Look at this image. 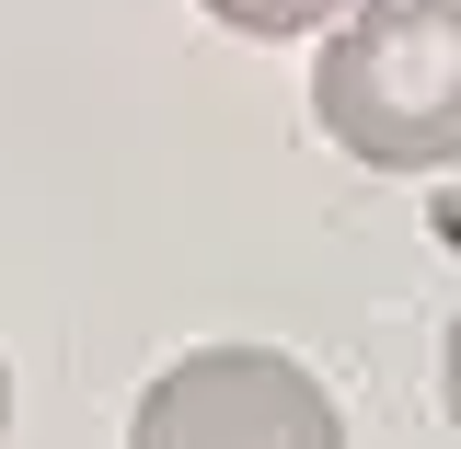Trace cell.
I'll use <instances>...</instances> for the list:
<instances>
[{
	"label": "cell",
	"instance_id": "obj_1",
	"mask_svg": "<svg viewBox=\"0 0 461 449\" xmlns=\"http://www.w3.org/2000/svg\"><path fill=\"white\" fill-rule=\"evenodd\" d=\"M312 115L369 173L461 162V0H346L312 58Z\"/></svg>",
	"mask_w": 461,
	"mask_h": 449
},
{
	"label": "cell",
	"instance_id": "obj_2",
	"mask_svg": "<svg viewBox=\"0 0 461 449\" xmlns=\"http://www.w3.org/2000/svg\"><path fill=\"white\" fill-rule=\"evenodd\" d=\"M127 449H346V415L288 346H196L139 392Z\"/></svg>",
	"mask_w": 461,
	"mask_h": 449
},
{
	"label": "cell",
	"instance_id": "obj_3",
	"mask_svg": "<svg viewBox=\"0 0 461 449\" xmlns=\"http://www.w3.org/2000/svg\"><path fill=\"white\" fill-rule=\"evenodd\" d=\"M196 12H208V23H230V35H266V47H277V35H312V23H335L346 0H196Z\"/></svg>",
	"mask_w": 461,
	"mask_h": 449
},
{
	"label": "cell",
	"instance_id": "obj_4",
	"mask_svg": "<svg viewBox=\"0 0 461 449\" xmlns=\"http://www.w3.org/2000/svg\"><path fill=\"white\" fill-rule=\"evenodd\" d=\"M438 403H450V427H461V311H450V346H438Z\"/></svg>",
	"mask_w": 461,
	"mask_h": 449
},
{
	"label": "cell",
	"instance_id": "obj_5",
	"mask_svg": "<svg viewBox=\"0 0 461 449\" xmlns=\"http://www.w3.org/2000/svg\"><path fill=\"white\" fill-rule=\"evenodd\" d=\"M0 438H12V369H0Z\"/></svg>",
	"mask_w": 461,
	"mask_h": 449
}]
</instances>
